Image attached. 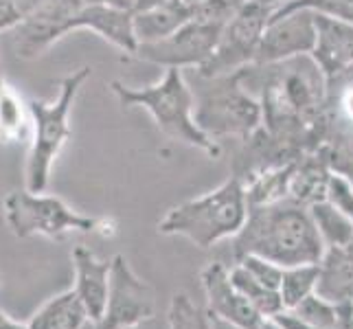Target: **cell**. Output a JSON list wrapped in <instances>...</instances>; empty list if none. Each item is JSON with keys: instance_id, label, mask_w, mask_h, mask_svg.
Instances as JSON below:
<instances>
[{"instance_id": "4316f807", "label": "cell", "mask_w": 353, "mask_h": 329, "mask_svg": "<svg viewBox=\"0 0 353 329\" xmlns=\"http://www.w3.org/2000/svg\"><path fill=\"white\" fill-rule=\"evenodd\" d=\"M237 263H241L254 279H259L263 286L272 288V290H279V286H281L283 270H285L283 266L272 263L263 257H257V255H243V257L237 259Z\"/></svg>"}, {"instance_id": "277c9868", "label": "cell", "mask_w": 353, "mask_h": 329, "mask_svg": "<svg viewBox=\"0 0 353 329\" xmlns=\"http://www.w3.org/2000/svg\"><path fill=\"white\" fill-rule=\"evenodd\" d=\"M110 90L125 110H148L156 121L158 130L167 139L198 148L209 158H220V143L211 141L196 123V117H193L196 97H193V90L182 68H167L163 79L143 88H130L114 79L110 81Z\"/></svg>"}, {"instance_id": "52a82bcc", "label": "cell", "mask_w": 353, "mask_h": 329, "mask_svg": "<svg viewBox=\"0 0 353 329\" xmlns=\"http://www.w3.org/2000/svg\"><path fill=\"white\" fill-rule=\"evenodd\" d=\"M3 217L18 239L48 237L64 239L68 233H99L112 235L114 224L108 217L83 215L57 196L14 189L3 200Z\"/></svg>"}, {"instance_id": "9c48e42d", "label": "cell", "mask_w": 353, "mask_h": 329, "mask_svg": "<svg viewBox=\"0 0 353 329\" xmlns=\"http://www.w3.org/2000/svg\"><path fill=\"white\" fill-rule=\"evenodd\" d=\"M222 35V27L202 22L198 18H191L185 27H180L167 38L139 44L134 57L143 59V62L156 64L161 68H200L209 62L213 55L217 40Z\"/></svg>"}, {"instance_id": "3957f363", "label": "cell", "mask_w": 353, "mask_h": 329, "mask_svg": "<svg viewBox=\"0 0 353 329\" xmlns=\"http://www.w3.org/2000/svg\"><path fill=\"white\" fill-rule=\"evenodd\" d=\"M246 182L230 176L220 187L200 198L187 200L169 209L158 222L161 235H180L202 250L239 235L248 219Z\"/></svg>"}, {"instance_id": "1f68e13d", "label": "cell", "mask_w": 353, "mask_h": 329, "mask_svg": "<svg viewBox=\"0 0 353 329\" xmlns=\"http://www.w3.org/2000/svg\"><path fill=\"white\" fill-rule=\"evenodd\" d=\"M0 329H29L27 323H20L16 319H11L7 312L0 310Z\"/></svg>"}, {"instance_id": "8fae6325", "label": "cell", "mask_w": 353, "mask_h": 329, "mask_svg": "<svg viewBox=\"0 0 353 329\" xmlns=\"http://www.w3.org/2000/svg\"><path fill=\"white\" fill-rule=\"evenodd\" d=\"M319 40L316 11L292 9L276 11L268 20L254 64H272L296 55H312Z\"/></svg>"}, {"instance_id": "83f0119b", "label": "cell", "mask_w": 353, "mask_h": 329, "mask_svg": "<svg viewBox=\"0 0 353 329\" xmlns=\"http://www.w3.org/2000/svg\"><path fill=\"white\" fill-rule=\"evenodd\" d=\"M265 321L270 323L274 329H312L294 310H285V308L281 312L272 314L270 319H265Z\"/></svg>"}, {"instance_id": "e575fe53", "label": "cell", "mask_w": 353, "mask_h": 329, "mask_svg": "<svg viewBox=\"0 0 353 329\" xmlns=\"http://www.w3.org/2000/svg\"><path fill=\"white\" fill-rule=\"evenodd\" d=\"M182 3H187V5H191V7H196L198 3H202V0H182Z\"/></svg>"}, {"instance_id": "cb8c5ba5", "label": "cell", "mask_w": 353, "mask_h": 329, "mask_svg": "<svg viewBox=\"0 0 353 329\" xmlns=\"http://www.w3.org/2000/svg\"><path fill=\"white\" fill-rule=\"evenodd\" d=\"M292 310H294L312 329H336L340 323V316H343V308L334 306V303L319 297L316 292Z\"/></svg>"}, {"instance_id": "2e32d148", "label": "cell", "mask_w": 353, "mask_h": 329, "mask_svg": "<svg viewBox=\"0 0 353 329\" xmlns=\"http://www.w3.org/2000/svg\"><path fill=\"white\" fill-rule=\"evenodd\" d=\"M316 295L334 306H353V246L327 248L319 261Z\"/></svg>"}, {"instance_id": "7c38bea8", "label": "cell", "mask_w": 353, "mask_h": 329, "mask_svg": "<svg viewBox=\"0 0 353 329\" xmlns=\"http://www.w3.org/2000/svg\"><path fill=\"white\" fill-rule=\"evenodd\" d=\"M200 283L206 297V312L217 323L235 329H261L265 319L230 281V272L222 261H211L202 268Z\"/></svg>"}, {"instance_id": "8992f818", "label": "cell", "mask_w": 353, "mask_h": 329, "mask_svg": "<svg viewBox=\"0 0 353 329\" xmlns=\"http://www.w3.org/2000/svg\"><path fill=\"white\" fill-rule=\"evenodd\" d=\"M196 117L198 128L211 141H246L261 128V106L241 86L239 70L217 77H202L196 72Z\"/></svg>"}, {"instance_id": "7402d4cb", "label": "cell", "mask_w": 353, "mask_h": 329, "mask_svg": "<svg viewBox=\"0 0 353 329\" xmlns=\"http://www.w3.org/2000/svg\"><path fill=\"white\" fill-rule=\"evenodd\" d=\"M316 281H319V263H303V266L285 268L281 286H279V295H281L283 308L285 310L296 308L301 301H305L310 295H314Z\"/></svg>"}, {"instance_id": "f546056e", "label": "cell", "mask_w": 353, "mask_h": 329, "mask_svg": "<svg viewBox=\"0 0 353 329\" xmlns=\"http://www.w3.org/2000/svg\"><path fill=\"white\" fill-rule=\"evenodd\" d=\"M44 3H46V0H11V5H14V11L18 14L20 22L27 20L29 16H33Z\"/></svg>"}, {"instance_id": "9a60e30c", "label": "cell", "mask_w": 353, "mask_h": 329, "mask_svg": "<svg viewBox=\"0 0 353 329\" xmlns=\"http://www.w3.org/2000/svg\"><path fill=\"white\" fill-rule=\"evenodd\" d=\"M316 24H319V40L312 57L319 62L325 77H334L353 66V24L321 14H316Z\"/></svg>"}, {"instance_id": "484cf974", "label": "cell", "mask_w": 353, "mask_h": 329, "mask_svg": "<svg viewBox=\"0 0 353 329\" xmlns=\"http://www.w3.org/2000/svg\"><path fill=\"white\" fill-rule=\"evenodd\" d=\"M243 3L246 0H202V3L193 7V18L224 29L243 7Z\"/></svg>"}, {"instance_id": "4dcf8cb0", "label": "cell", "mask_w": 353, "mask_h": 329, "mask_svg": "<svg viewBox=\"0 0 353 329\" xmlns=\"http://www.w3.org/2000/svg\"><path fill=\"white\" fill-rule=\"evenodd\" d=\"M119 329H169V323H167V316H150V319H145L141 323H134V325H128V327H119Z\"/></svg>"}, {"instance_id": "603a6c76", "label": "cell", "mask_w": 353, "mask_h": 329, "mask_svg": "<svg viewBox=\"0 0 353 329\" xmlns=\"http://www.w3.org/2000/svg\"><path fill=\"white\" fill-rule=\"evenodd\" d=\"M167 323L169 329H215V321L211 319V314L198 308L185 292L172 297Z\"/></svg>"}, {"instance_id": "8d00e7d4", "label": "cell", "mask_w": 353, "mask_h": 329, "mask_svg": "<svg viewBox=\"0 0 353 329\" xmlns=\"http://www.w3.org/2000/svg\"><path fill=\"white\" fill-rule=\"evenodd\" d=\"M261 329H274V327H272V325H270V323H268V321H265V323H263V327H261Z\"/></svg>"}, {"instance_id": "d590c367", "label": "cell", "mask_w": 353, "mask_h": 329, "mask_svg": "<svg viewBox=\"0 0 353 329\" xmlns=\"http://www.w3.org/2000/svg\"><path fill=\"white\" fill-rule=\"evenodd\" d=\"M83 329H101V327H99V325H97V323L92 321V323H88L86 327H83Z\"/></svg>"}, {"instance_id": "ffe728a7", "label": "cell", "mask_w": 353, "mask_h": 329, "mask_svg": "<svg viewBox=\"0 0 353 329\" xmlns=\"http://www.w3.org/2000/svg\"><path fill=\"white\" fill-rule=\"evenodd\" d=\"M310 213L327 248H340L353 243V217L345 213L340 206H336L332 200L312 204Z\"/></svg>"}, {"instance_id": "74e56055", "label": "cell", "mask_w": 353, "mask_h": 329, "mask_svg": "<svg viewBox=\"0 0 353 329\" xmlns=\"http://www.w3.org/2000/svg\"><path fill=\"white\" fill-rule=\"evenodd\" d=\"M0 283H3V279H0Z\"/></svg>"}, {"instance_id": "d6a6232c", "label": "cell", "mask_w": 353, "mask_h": 329, "mask_svg": "<svg viewBox=\"0 0 353 329\" xmlns=\"http://www.w3.org/2000/svg\"><path fill=\"white\" fill-rule=\"evenodd\" d=\"M336 329H353V306H343V316Z\"/></svg>"}, {"instance_id": "5bb4252c", "label": "cell", "mask_w": 353, "mask_h": 329, "mask_svg": "<svg viewBox=\"0 0 353 329\" xmlns=\"http://www.w3.org/2000/svg\"><path fill=\"white\" fill-rule=\"evenodd\" d=\"M70 259H72V270H75L72 290H75L79 299L83 301L90 319L94 323H99L103 319L108 290H110L112 259L97 257V255L88 246H83V243L72 248Z\"/></svg>"}, {"instance_id": "f1b7e54d", "label": "cell", "mask_w": 353, "mask_h": 329, "mask_svg": "<svg viewBox=\"0 0 353 329\" xmlns=\"http://www.w3.org/2000/svg\"><path fill=\"white\" fill-rule=\"evenodd\" d=\"M20 24V18L14 11L11 0H0V33H7L11 29H16Z\"/></svg>"}, {"instance_id": "7a4b0ae2", "label": "cell", "mask_w": 353, "mask_h": 329, "mask_svg": "<svg viewBox=\"0 0 353 329\" xmlns=\"http://www.w3.org/2000/svg\"><path fill=\"white\" fill-rule=\"evenodd\" d=\"M327 246L307 206L294 200L250 206L248 219L233 237L235 257L257 255L283 268L319 263Z\"/></svg>"}, {"instance_id": "4fadbf2b", "label": "cell", "mask_w": 353, "mask_h": 329, "mask_svg": "<svg viewBox=\"0 0 353 329\" xmlns=\"http://www.w3.org/2000/svg\"><path fill=\"white\" fill-rule=\"evenodd\" d=\"M134 14L128 9L103 5V3H86L75 16L68 20V33L77 29H86L97 33L105 42L117 46L121 53H137V38L132 27Z\"/></svg>"}, {"instance_id": "ac0fdd59", "label": "cell", "mask_w": 353, "mask_h": 329, "mask_svg": "<svg viewBox=\"0 0 353 329\" xmlns=\"http://www.w3.org/2000/svg\"><path fill=\"white\" fill-rule=\"evenodd\" d=\"M92 323L83 301L72 288L48 299L44 306L31 316L29 329H83Z\"/></svg>"}, {"instance_id": "6da1fadb", "label": "cell", "mask_w": 353, "mask_h": 329, "mask_svg": "<svg viewBox=\"0 0 353 329\" xmlns=\"http://www.w3.org/2000/svg\"><path fill=\"white\" fill-rule=\"evenodd\" d=\"M241 86L261 106V128L279 148L299 158L321 143L327 77L312 55L239 70Z\"/></svg>"}, {"instance_id": "d6986e66", "label": "cell", "mask_w": 353, "mask_h": 329, "mask_svg": "<svg viewBox=\"0 0 353 329\" xmlns=\"http://www.w3.org/2000/svg\"><path fill=\"white\" fill-rule=\"evenodd\" d=\"M31 110L22 94L0 75V143L31 141Z\"/></svg>"}, {"instance_id": "836d02e7", "label": "cell", "mask_w": 353, "mask_h": 329, "mask_svg": "<svg viewBox=\"0 0 353 329\" xmlns=\"http://www.w3.org/2000/svg\"><path fill=\"white\" fill-rule=\"evenodd\" d=\"M254 3H259L263 7H270L272 11H276L279 7H283L285 3H290V0H254Z\"/></svg>"}, {"instance_id": "d4e9b609", "label": "cell", "mask_w": 353, "mask_h": 329, "mask_svg": "<svg viewBox=\"0 0 353 329\" xmlns=\"http://www.w3.org/2000/svg\"><path fill=\"white\" fill-rule=\"evenodd\" d=\"M292 9H312L321 16L353 24V0H290V3L279 7L276 11H292Z\"/></svg>"}, {"instance_id": "e0dca14e", "label": "cell", "mask_w": 353, "mask_h": 329, "mask_svg": "<svg viewBox=\"0 0 353 329\" xmlns=\"http://www.w3.org/2000/svg\"><path fill=\"white\" fill-rule=\"evenodd\" d=\"M193 18V7L182 0H165L161 5L137 11L132 18L134 38L139 44L158 42L178 31ZM139 48V46H137Z\"/></svg>"}, {"instance_id": "44dd1931", "label": "cell", "mask_w": 353, "mask_h": 329, "mask_svg": "<svg viewBox=\"0 0 353 329\" xmlns=\"http://www.w3.org/2000/svg\"><path fill=\"white\" fill-rule=\"evenodd\" d=\"M228 272H230V281L235 283V288L248 299L250 306L257 310L263 319H270L272 314L283 310V301H281V295H279V290L263 286L259 279H254L241 263L230 266Z\"/></svg>"}, {"instance_id": "5b68a950", "label": "cell", "mask_w": 353, "mask_h": 329, "mask_svg": "<svg viewBox=\"0 0 353 329\" xmlns=\"http://www.w3.org/2000/svg\"><path fill=\"white\" fill-rule=\"evenodd\" d=\"M90 75L92 68L81 66L68 72L59 81V92L53 101H44V99L29 101L33 130L29 141L27 165H24V189H29L33 193L46 191L57 156L62 154V150L72 137L70 130L72 106H75L77 94Z\"/></svg>"}, {"instance_id": "ba28073f", "label": "cell", "mask_w": 353, "mask_h": 329, "mask_svg": "<svg viewBox=\"0 0 353 329\" xmlns=\"http://www.w3.org/2000/svg\"><path fill=\"white\" fill-rule=\"evenodd\" d=\"M272 14L274 11L270 7H263L254 0H246L235 18L222 29V35L209 62L193 70L200 72L202 77H217L254 64L261 35Z\"/></svg>"}, {"instance_id": "30bf717a", "label": "cell", "mask_w": 353, "mask_h": 329, "mask_svg": "<svg viewBox=\"0 0 353 329\" xmlns=\"http://www.w3.org/2000/svg\"><path fill=\"white\" fill-rule=\"evenodd\" d=\"M156 314L154 290L148 281L134 272V268L123 255L112 257L110 290L103 319L97 323L101 329H119L134 323H141Z\"/></svg>"}]
</instances>
